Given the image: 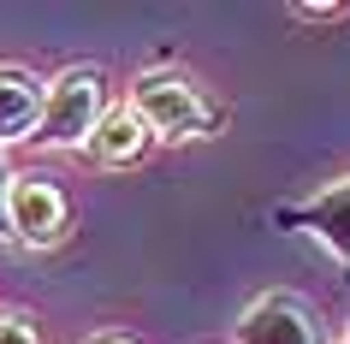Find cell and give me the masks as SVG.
I'll use <instances>...</instances> for the list:
<instances>
[{"instance_id":"cell-11","label":"cell","mask_w":350,"mask_h":344,"mask_svg":"<svg viewBox=\"0 0 350 344\" xmlns=\"http://www.w3.org/2000/svg\"><path fill=\"white\" fill-rule=\"evenodd\" d=\"M90 344H137V339H131V332H95Z\"/></svg>"},{"instance_id":"cell-4","label":"cell","mask_w":350,"mask_h":344,"mask_svg":"<svg viewBox=\"0 0 350 344\" xmlns=\"http://www.w3.org/2000/svg\"><path fill=\"white\" fill-rule=\"evenodd\" d=\"M6 214H12V237L24 250H54L59 237L72 232V202H66L59 178H48V172H18Z\"/></svg>"},{"instance_id":"cell-12","label":"cell","mask_w":350,"mask_h":344,"mask_svg":"<svg viewBox=\"0 0 350 344\" xmlns=\"http://www.w3.org/2000/svg\"><path fill=\"white\" fill-rule=\"evenodd\" d=\"M338 344H350V326H345V339H338Z\"/></svg>"},{"instance_id":"cell-1","label":"cell","mask_w":350,"mask_h":344,"mask_svg":"<svg viewBox=\"0 0 350 344\" xmlns=\"http://www.w3.org/2000/svg\"><path fill=\"white\" fill-rule=\"evenodd\" d=\"M125 107L143 119V131L154 143H202V137H214L226 125L220 101L196 77H185L178 66H148V72H137Z\"/></svg>"},{"instance_id":"cell-7","label":"cell","mask_w":350,"mask_h":344,"mask_svg":"<svg viewBox=\"0 0 350 344\" xmlns=\"http://www.w3.org/2000/svg\"><path fill=\"white\" fill-rule=\"evenodd\" d=\"M148 148H154V137L143 131V119H137L131 107H107V119H101L95 137H90V155L101 166H137Z\"/></svg>"},{"instance_id":"cell-2","label":"cell","mask_w":350,"mask_h":344,"mask_svg":"<svg viewBox=\"0 0 350 344\" xmlns=\"http://www.w3.org/2000/svg\"><path fill=\"white\" fill-rule=\"evenodd\" d=\"M107 107H113L107 72L101 66H66L42 90V119L30 131V143L36 148H90V137L107 119Z\"/></svg>"},{"instance_id":"cell-9","label":"cell","mask_w":350,"mask_h":344,"mask_svg":"<svg viewBox=\"0 0 350 344\" xmlns=\"http://www.w3.org/2000/svg\"><path fill=\"white\" fill-rule=\"evenodd\" d=\"M12 178H18V172H12V161H6V148H0V243L12 237V214H6V208H12Z\"/></svg>"},{"instance_id":"cell-8","label":"cell","mask_w":350,"mask_h":344,"mask_svg":"<svg viewBox=\"0 0 350 344\" xmlns=\"http://www.w3.org/2000/svg\"><path fill=\"white\" fill-rule=\"evenodd\" d=\"M0 344H48V339H42L36 315H24V308H0Z\"/></svg>"},{"instance_id":"cell-5","label":"cell","mask_w":350,"mask_h":344,"mask_svg":"<svg viewBox=\"0 0 350 344\" xmlns=\"http://www.w3.org/2000/svg\"><path fill=\"white\" fill-rule=\"evenodd\" d=\"M273 226H285V232H309L314 243L350 273V178H332L327 190H314V196H303V202H279Z\"/></svg>"},{"instance_id":"cell-10","label":"cell","mask_w":350,"mask_h":344,"mask_svg":"<svg viewBox=\"0 0 350 344\" xmlns=\"http://www.w3.org/2000/svg\"><path fill=\"white\" fill-rule=\"evenodd\" d=\"M350 6H291V18L297 24H327V18H345Z\"/></svg>"},{"instance_id":"cell-3","label":"cell","mask_w":350,"mask_h":344,"mask_svg":"<svg viewBox=\"0 0 350 344\" xmlns=\"http://www.w3.org/2000/svg\"><path fill=\"white\" fill-rule=\"evenodd\" d=\"M232 344H327V326H321L309 297H297V291H261L256 303L238 315Z\"/></svg>"},{"instance_id":"cell-6","label":"cell","mask_w":350,"mask_h":344,"mask_svg":"<svg viewBox=\"0 0 350 344\" xmlns=\"http://www.w3.org/2000/svg\"><path fill=\"white\" fill-rule=\"evenodd\" d=\"M42 90H48V77H36L30 66H0V148L30 143L42 119Z\"/></svg>"}]
</instances>
